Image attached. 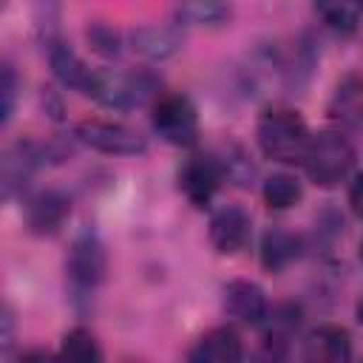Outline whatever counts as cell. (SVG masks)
Segmentation results:
<instances>
[{"instance_id":"21","label":"cell","mask_w":363,"mask_h":363,"mask_svg":"<svg viewBox=\"0 0 363 363\" xmlns=\"http://www.w3.org/2000/svg\"><path fill=\"white\" fill-rule=\"evenodd\" d=\"M218 162H221L224 179H230V182H235V184H250L252 176H255V164L250 162L247 150L238 147V145H230V147L218 156Z\"/></svg>"},{"instance_id":"9","label":"cell","mask_w":363,"mask_h":363,"mask_svg":"<svg viewBox=\"0 0 363 363\" xmlns=\"http://www.w3.org/2000/svg\"><path fill=\"white\" fill-rule=\"evenodd\" d=\"M45 51H48V65H51V74L57 77V82L88 96L94 88V79H96V68H91L62 37L48 40Z\"/></svg>"},{"instance_id":"8","label":"cell","mask_w":363,"mask_h":363,"mask_svg":"<svg viewBox=\"0 0 363 363\" xmlns=\"http://www.w3.org/2000/svg\"><path fill=\"white\" fill-rule=\"evenodd\" d=\"M221 303H224V315L238 326H261L267 312H269V301H267L264 289L247 278L230 281L224 286Z\"/></svg>"},{"instance_id":"24","label":"cell","mask_w":363,"mask_h":363,"mask_svg":"<svg viewBox=\"0 0 363 363\" xmlns=\"http://www.w3.org/2000/svg\"><path fill=\"white\" fill-rule=\"evenodd\" d=\"M11 343H14V312L11 306H6L0 318V352H9Z\"/></svg>"},{"instance_id":"25","label":"cell","mask_w":363,"mask_h":363,"mask_svg":"<svg viewBox=\"0 0 363 363\" xmlns=\"http://www.w3.org/2000/svg\"><path fill=\"white\" fill-rule=\"evenodd\" d=\"M349 207L357 218H363V170L354 173L352 184H349Z\"/></svg>"},{"instance_id":"6","label":"cell","mask_w":363,"mask_h":363,"mask_svg":"<svg viewBox=\"0 0 363 363\" xmlns=\"http://www.w3.org/2000/svg\"><path fill=\"white\" fill-rule=\"evenodd\" d=\"M224 179L221 162L213 153H193L179 170V190L196 210H207Z\"/></svg>"},{"instance_id":"2","label":"cell","mask_w":363,"mask_h":363,"mask_svg":"<svg viewBox=\"0 0 363 363\" xmlns=\"http://www.w3.org/2000/svg\"><path fill=\"white\" fill-rule=\"evenodd\" d=\"M105 272H108L105 244L94 227H82L74 235L71 250L65 255V281H68L71 301L77 306H88L94 292L105 281Z\"/></svg>"},{"instance_id":"19","label":"cell","mask_w":363,"mask_h":363,"mask_svg":"<svg viewBox=\"0 0 363 363\" xmlns=\"http://www.w3.org/2000/svg\"><path fill=\"white\" fill-rule=\"evenodd\" d=\"M261 199L269 210H289L303 199V187L292 173H272L261 184Z\"/></svg>"},{"instance_id":"27","label":"cell","mask_w":363,"mask_h":363,"mask_svg":"<svg viewBox=\"0 0 363 363\" xmlns=\"http://www.w3.org/2000/svg\"><path fill=\"white\" fill-rule=\"evenodd\" d=\"M357 320H360V323H363V301H360V303H357Z\"/></svg>"},{"instance_id":"10","label":"cell","mask_w":363,"mask_h":363,"mask_svg":"<svg viewBox=\"0 0 363 363\" xmlns=\"http://www.w3.org/2000/svg\"><path fill=\"white\" fill-rule=\"evenodd\" d=\"M301 323H303V309L292 301H284L278 306H272L264 318V323L258 326L261 329V343H264V352L269 357H284L289 343L298 337L301 332Z\"/></svg>"},{"instance_id":"1","label":"cell","mask_w":363,"mask_h":363,"mask_svg":"<svg viewBox=\"0 0 363 363\" xmlns=\"http://www.w3.org/2000/svg\"><path fill=\"white\" fill-rule=\"evenodd\" d=\"M309 136H312V130L306 128L303 116L295 108H286V105H269V108H264L261 116H258V122H255L258 150L267 159H272L278 164H286V167L303 162Z\"/></svg>"},{"instance_id":"7","label":"cell","mask_w":363,"mask_h":363,"mask_svg":"<svg viewBox=\"0 0 363 363\" xmlns=\"http://www.w3.org/2000/svg\"><path fill=\"white\" fill-rule=\"evenodd\" d=\"M207 235H210V244L216 247V252L238 255L241 250H247V244L252 238V218L241 204H224V207L213 210Z\"/></svg>"},{"instance_id":"16","label":"cell","mask_w":363,"mask_h":363,"mask_svg":"<svg viewBox=\"0 0 363 363\" xmlns=\"http://www.w3.org/2000/svg\"><path fill=\"white\" fill-rule=\"evenodd\" d=\"M233 17L230 0H179L173 20L179 28H221Z\"/></svg>"},{"instance_id":"11","label":"cell","mask_w":363,"mask_h":363,"mask_svg":"<svg viewBox=\"0 0 363 363\" xmlns=\"http://www.w3.org/2000/svg\"><path fill=\"white\" fill-rule=\"evenodd\" d=\"M71 216V199L60 190H40L26 204V224L34 235H57Z\"/></svg>"},{"instance_id":"22","label":"cell","mask_w":363,"mask_h":363,"mask_svg":"<svg viewBox=\"0 0 363 363\" xmlns=\"http://www.w3.org/2000/svg\"><path fill=\"white\" fill-rule=\"evenodd\" d=\"M85 37H88L91 48L96 54H102V57H119L122 54V45H125L122 43V34L111 23H91L88 31H85Z\"/></svg>"},{"instance_id":"4","label":"cell","mask_w":363,"mask_h":363,"mask_svg":"<svg viewBox=\"0 0 363 363\" xmlns=\"http://www.w3.org/2000/svg\"><path fill=\"white\" fill-rule=\"evenodd\" d=\"M150 128L162 142L173 147H190L199 139V111L184 94H159L150 105Z\"/></svg>"},{"instance_id":"3","label":"cell","mask_w":363,"mask_h":363,"mask_svg":"<svg viewBox=\"0 0 363 363\" xmlns=\"http://www.w3.org/2000/svg\"><path fill=\"white\" fill-rule=\"evenodd\" d=\"M354 145L340 128H326L309 136L306 153H303V170L312 184L318 187H337L340 182L349 179L354 167Z\"/></svg>"},{"instance_id":"5","label":"cell","mask_w":363,"mask_h":363,"mask_svg":"<svg viewBox=\"0 0 363 363\" xmlns=\"http://www.w3.org/2000/svg\"><path fill=\"white\" fill-rule=\"evenodd\" d=\"M74 139L105 156H139L147 150V139L136 128L113 119H82L74 128Z\"/></svg>"},{"instance_id":"26","label":"cell","mask_w":363,"mask_h":363,"mask_svg":"<svg viewBox=\"0 0 363 363\" xmlns=\"http://www.w3.org/2000/svg\"><path fill=\"white\" fill-rule=\"evenodd\" d=\"M43 105H45V111H51V116H54V119H60L62 105H60V99H57V94H54L51 88H45V94H43Z\"/></svg>"},{"instance_id":"12","label":"cell","mask_w":363,"mask_h":363,"mask_svg":"<svg viewBox=\"0 0 363 363\" xmlns=\"http://www.w3.org/2000/svg\"><path fill=\"white\" fill-rule=\"evenodd\" d=\"M326 113L335 128L340 130H360L363 128V74H346L326 105Z\"/></svg>"},{"instance_id":"15","label":"cell","mask_w":363,"mask_h":363,"mask_svg":"<svg viewBox=\"0 0 363 363\" xmlns=\"http://www.w3.org/2000/svg\"><path fill=\"white\" fill-rule=\"evenodd\" d=\"M303 255V238L284 227H269L261 235V267L269 275L284 272L289 264H295Z\"/></svg>"},{"instance_id":"20","label":"cell","mask_w":363,"mask_h":363,"mask_svg":"<svg viewBox=\"0 0 363 363\" xmlns=\"http://www.w3.org/2000/svg\"><path fill=\"white\" fill-rule=\"evenodd\" d=\"M60 354L68 360H79V363H91V360H102V349L96 335L88 326H74L62 335L60 340Z\"/></svg>"},{"instance_id":"14","label":"cell","mask_w":363,"mask_h":363,"mask_svg":"<svg viewBox=\"0 0 363 363\" xmlns=\"http://www.w3.org/2000/svg\"><path fill=\"white\" fill-rule=\"evenodd\" d=\"M303 357L315 363H343L352 357V337L337 323H323L303 337Z\"/></svg>"},{"instance_id":"18","label":"cell","mask_w":363,"mask_h":363,"mask_svg":"<svg viewBox=\"0 0 363 363\" xmlns=\"http://www.w3.org/2000/svg\"><path fill=\"white\" fill-rule=\"evenodd\" d=\"M318 17L337 34H352L363 17V0H312Z\"/></svg>"},{"instance_id":"13","label":"cell","mask_w":363,"mask_h":363,"mask_svg":"<svg viewBox=\"0 0 363 363\" xmlns=\"http://www.w3.org/2000/svg\"><path fill=\"white\" fill-rule=\"evenodd\" d=\"M241 357H244V346H241V335L235 332V326L207 329L187 352V360L193 363H235Z\"/></svg>"},{"instance_id":"28","label":"cell","mask_w":363,"mask_h":363,"mask_svg":"<svg viewBox=\"0 0 363 363\" xmlns=\"http://www.w3.org/2000/svg\"><path fill=\"white\" fill-rule=\"evenodd\" d=\"M360 261H363V241H360Z\"/></svg>"},{"instance_id":"17","label":"cell","mask_w":363,"mask_h":363,"mask_svg":"<svg viewBox=\"0 0 363 363\" xmlns=\"http://www.w3.org/2000/svg\"><path fill=\"white\" fill-rule=\"evenodd\" d=\"M130 48L153 62L173 57L182 48V34L176 26H142L130 34Z\"/></svg>"},{"instance_id":"23","label":"cell","mask_w":363,"mask_h":363,"mask_svg":"<svg viewBox=\"0 0 363 363\" xmlns=\"http://www.w3.org/2000/svg\"><path fill=\"white\" fill-rule=\"evenodd\" d=\"M0 96H3V105H0V119H3V125H9V119H11V113H14V99H17V74H14V65H11L9 60L3 62Z\"/></svg>"}]
</instances>
